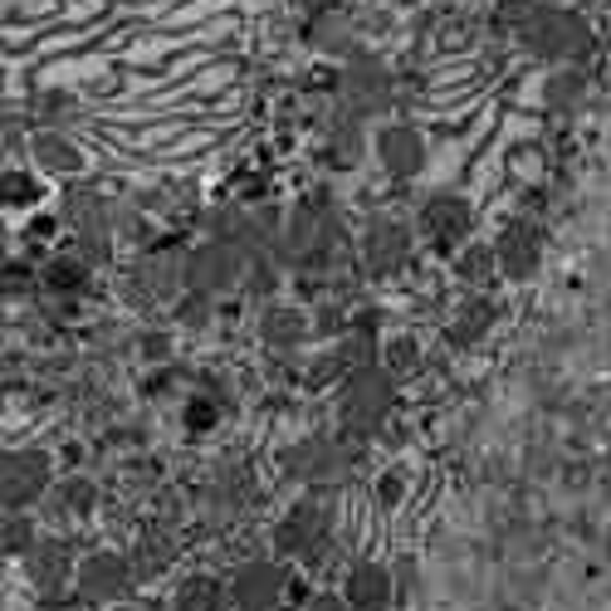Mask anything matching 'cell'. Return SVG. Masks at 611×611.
Listing matches in <instances>:
<instances>
[{"label":"cell","instance_id":"cell-1","mask_svg":"<svg viewBox=\"0 0 611 611\" xmlns=\"http://www.w3.org/2000/svg\"><path fill=\"white\" fill-rule=\"evenodd\" d=\"M377 147H382V162L392 166L396 176H406V172H416L420 166V137L411 128H387Z\"/></svg>","mask_w":611,"mask_h":611},{"label":"cell","instance_id":"cell-2","mask_svg":"<svg viewBox=\"0 0 611 611\" xmlns=\"http://www.w3.org/2000/svg\"><path fill=\"white\" fill-rule=\"evenodd\" d=\"M347 597H353V607H362V611L382 607L387 602V573H382V567H357Z\"/></svg>","mask_w":611,"mask_h":611},{"label":"cell","instance_id":"cell-3","mask_svg":"<svg viewBox=\"0 0 611 611\" xmlns=\"http://www.w3.org/2000/svg\"><path fill=\"white\" fill-rule=\"evenodd\" d=\"M35 147H39V162L55 166V172H79V166H83V157L73 152L65 137H39Z\"/></svg>","mask_w":611,"mask_h":611},{"label":"cell","instance_id":"cell-4","mask_svg":"<svg viewBox=\"0 0 611 611\" xmlns=\"http://www.w3.org/2000/svg\"><path fill=\"white\" fill-rule=\"evenodd\" d=\"M313 611H343V607L333 602V597H319V602H313Z\"/></svg>","mask_w":611,"mask_h":611}]
</instances>
